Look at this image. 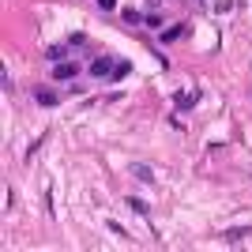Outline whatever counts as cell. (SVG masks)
I'll return each instance as SVG.
<instances>
[{
	"label": "cell",
	"instance_id": "obj_1",
	"mask_svg": "<svg viewBox=\"0 0 252 252\" xmlns=\"http://www.w3.org/2000/svg\"><path fill=\"white\" fill-rule=\"evenodd\" d=\"M75 75H79V64L75 61H61L53 68V79H75Z\"/></svg>",
	"mask_w": 252,
	"mask_h": 252
},
{
	"label": "cell",
	"instance_id": "obj_2",
	"mask_svg": "<svg viewBox=\"0 0 252 252\" xmlns=\"http://www.w3.org/2000/svg\"><path fill=\"white\" fill-rule=\"evenodd\" d=\"M91 75H94V79H102V75H113V57H98V61L91 64Z\"/></svg>",
	"mask_w": 252,
	"mask_h": 252
},
{
	"label": "cell",
	"instance_id": "obj_3",
	"mask_svg": "<svg viewBox=\"0 0 252 252\" xmlns=\"http://www.w3.org/2000/svg\"><path fill=\"white\" fill-rule=\"evenodd\" d=\"M45 57H49L53 64H61V61H64V45H49V49H45Z\"/></svg>",
	"mask_w": 252,
	"mask_h": 252
},
{
	"label": "cell",
	"instance_id": "obj_4",
	"mask_svg": "<svg viewBox=\"0 0 252 252\" xmlns=\"http://www.w3.org/2000/svg\"><path fill=\"white\" fill-rule=\"evenodd\" d=\"M143 19H147V15L139 8H125V23H143Z\"/></svg>",
	"mask_w": 252,
	"mask_h": 252
},
{
	"label": "cell",
	"instance_id": "obj_5",
	"mask_svg": "<svg viewBox=\"0 0 252 252\" xmlns=\"http://www.w3.org/2000/svg\"><path fill=\"white\" fill-rule=\"evenodd\" d=\"M34 98H38V102H42V105H53V102H57V94H53V91H38V94H34Z\"/></svg>",
	"mask_w": 252,
	"mask_h": 252
},
{
	"label": "cell",
	"instance_id": "obj_6",
	"mask_svg": "<svg viewBox=\"0 0 252 252\" xmlns=\"http://www.w3.org/2000/svg\"><path fill=\"white\" fill-rule=\"evenodd\" d=\"M128 68H132V64H128V61H121V64L113 68V79H125V75H128Z\"/></svg>",
	"mask_w": 252,
	"mask_h": 252
},
{
	"label": "cell",
	"instance_id": "obj_7",
	"mask_svg": "<svg viewBox=\"0 0 252 252\" xmlns=\"http://www.w3.org/2000/svg\"><path fill=\"white\" fill-rule=\"evenodd\" d=\"M128 207H132V211H139V215H147V203H143V200H136V196L128 200Z\"/></svg>",
	"mask_w": 252,
	"mask_h": 252
},
{
	"label": "cell",
	"instance_id": "obj_8",
	"mask_svg": "<svg viewBox=\"0 0 252 252\" xmlns=\"http://www.w3.org/2000/svg\"><path fill=\"white\" fill-rule=\"evenodd\" d=\"M132 173H136L139 181H155V177H151V169H147V166H136V169H132Z\"/></svg>",
	"mask_w": 252,
	"mask_h": 252
},
{
	"label": "cell",
	"instance_id": "obj_9",
	"mask_svg": "<svg viewBox=\"0 0 252 252\" xmlns=\"http://www.w3.org/2000/svg\"><path fill=\"white\" fill-rule=\"evenodd\" d=\"M192 102H196V94H177V105H181V109H189Z\"/></svg>",
	"mask_w": 252,
	"mask_h": 252
},
{
	"label": "cell",
	"instance_id": "obj_10",
	"mask_svg": "<svg viewBox=\"0 0 252 252\" xmlns=\"http://www.w3.org/2000/svg\"><path fill=\"white\" fill-rule=\"evenodd\" d=\"M98 8H102V11H113V8H117V0H98Z\"/></svg>",
	"mask_w": 252,
	"mask_h": 252
}]
</instances>
